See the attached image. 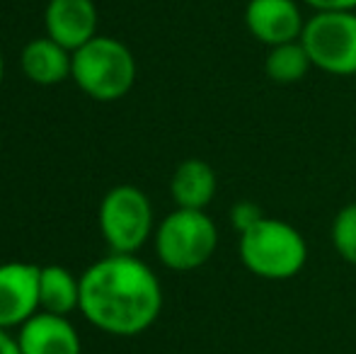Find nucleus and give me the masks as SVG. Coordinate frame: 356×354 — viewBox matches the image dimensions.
<instances>
[{"instance_id":"nucleus-1","label":"nucleus","mask_w":356,"mask_h":354,"mask_svg":"<svg viewBox=\"0 0 356 354\" xmlns=\"http://www.w3.org/2000/svg\"><path fill=\"white\" fill-rule=\"evenodd\" d=\"M160 311V279L136 255L114 252L80 274V313L97 330L136 337L158 321Z\"/></svg>"},{"instance_id":"nucleus-2","label":"nucleus","mask_w":356,"mask_h":354,"mask_svg":"<svg viewBox=\"0 0 356 354\" xmlns=\"http://www.w3.org/2000/svg\"><path fill=\"white\" fill-rule=\"evenodd\" d=\"M238 252L243 267L267 282H289L308 262L303 233L274 216H264L250 231L240 233Z\"/></svg>"},{"instance_id":"nucleus-3","label":"nucleus","mask_w":356,"mask_h":354,"mask_svg":"<svg viewBox=\"0 0 356 354\" xmlns=\"http://www.w3.org/2000/svg\"><path fill=\"white\" fill-rule=\"evenodd\" d=\"M75 86L97 102L122 99L136 83V58L124 42L95 37L73 51Z\"/></svg>"},{"instance_id":"nucleus-4","label":"nucleus","mask_w":356,"mask_h":354,"mask_svg":"<svg viewBox=\"0 0 356 354\" xmlns=\"http://www.w3.org/2000/svg\"><path fill=\"white\" fill-rule=\"evenodd\" d=\"M218 248V228L207 211L175 209L155 231V255L168 269L192 272L204 267Z\"/></svg>"},{"instance_id":"nucleus-5","label":"nucleus","mask_w":356,"mask_h":354,"mask_svg":"<svg viewBox=\"0 0 356 354\" xmlns=\"http://www.w3.org/2000/svg\"><path fill=\"white\" fill-rule=\"evenodd\" d=\"M99 231L112 252L134 255L153 236V204L143 189L119 184L99 204Z\"/></svg>"},{"instance_id":"nucleus-6","label":"nucleus","mask_w":356,"mask_h":354,"mask_svg":"<svg viewBox=\"0 0 356 354\" xmlns=\"http://www.w3.org/2000/svg\"><path fill=\"white\" fill-rule=\"evenodd\" d=\"M300 44L313 68L330 76H356V10L352 13H315L305 19Z\"/></svg>"},{"instance_id":"nucleus-7","label":"nucleus","mask_w":356,"mask_h":354,"mask_svg":"<svg viewBox=\"0 0 356 354\" xmlns=\"http://www.w3.org/2000/svg\"><path fill=\"white\" fill-rule=\"evenodd\" d=\"M39 269L29 262L0 265V328H19L39 313Z\"/></svg>"},{"instance_id":"nucleus-8","label":"nucleus","mask_w":356,"mask_h":354,"mask_svg":"<svg viewBox=\"0 0 356 354\" xmlns=\"http://www.w3.org/2000/svg\"><path fill=\"white\" fill-rule=\"evenodd\" d=\"M245 27L264 47L298 42L305 19L296 0H248L245 5Z\"/></svg>"},{"instance_id":"nucleus-9","label":"nucleus","mask_w":356,"mask_h":354,"mask_svg":"<svg viewBox=\"0 0 356 354\" xmlns=\"http://www.w3.org/2000/svg\"><path fill=\"white\" fill-rule=\"evenodd\" d=\"M44 27L49 39L73 54L97 37V8L92 0H49Z\"/></svg>"},{"instance_id":"nucleus-10","label":"nucleus","mask_w":356,"mask_h":354,"mask_svg":"<svg viewBox=\"0 0 356 354\" xmlns=\"http://www.w3.org/2000/svg\"><path fill=\"white\" fill-rule=\"evenodd\" d=\"M17 345L22 354H83L80 335L66 316L39 311L19 325Z\"/></svg>"},{"instance_id":"nucleus-11","label":"nucleus","mask_w":356,"mask_h":354,"mask_svg":"<svg viewBox=\"0 0 356 354\" xmlns=\"http://www.w3.org/2000/svg\"><path fill=\"white\" fill-rule=\"evenodd\" d=\"M216 189H218V175L202 158L182 161L170 177V194L177 209L207 211L216 197Z\"/></svg>"},{"instance_id":"nucleus-12","label":"nucleus","mask_w":356,"mask_h":354,"mask_svg":"<svg viewBox=\"0 0 356 354\" xmlns=\"http://www.w3.org/2000/svg\"><path fill=\"white\" fill-rule=\"evenodd\" d=\"M19 66L27 81L37 86H58L73 71V54L49 37H39L24 44L19 54Z\"/></svg>"},{"instance_id":"nucleus-13","label":"nucleus","mask_w":356,"mask_h":354,"mask_svg":"<svg viewBox=\"0 0 356 354\" xmlns=\"http://www.w3.org/2000/svg\"><path fill=\"white\" fill-rule=\"evenodd\" d=\"M39 311L54 316H71L80 311V277L61 265H47L39 269Z\"/></svg>"},{"instance_id":"nucleus-14","label":"nucleus","mask_w":356,"mask_h":354,"mask_svg":"<svg viewBox=\"0 0 356 354\" xmlns=\"http://www.w3.org/2000/svg\"><path fill=\"white\" fill-rule=\"evenodd\" d=\"M313 68V61H310L305 47L298 42H289V44H279V47H272L264 58V73L272 83L277 86H293V83H300Z\"/></svg>"},{"instance_id":"nucleus-15","label":"nucleus","mask_w":356,"mask_h":354,"mask_svg":"<svg viewBox=\"0 0 356 354\" xmlns=\"http://www.w3.org/2000/svg\"><path fill=\"white\" fill-rule=\"evenodd\" d=\"M330 238H332L337 255L356 267V202L347 204L337 211L332 228H330Z\"/></svg>"},{"instance_id":"nucleus-16","label":"nucleus","mask_w":356,"mask_h":354,"mask_svg":"<svg viewBox=\"0 0 356 354\" xmlns=\"http://www.w3.org/2000/svg\"><path fill=\"white\" fill-rule=\"evenodd\" d=\"M262 218H264V211L254 202H250V199L235 202L233 207H230V226L238 231V236L245 231H250V228H252L257 221H262Z\"/></svg>"},{"instance_id":"nucleus-17","label":"nucleus","mask_w":356,"mask_h":354,"mask_svg":"<svg viewBox=\"0 0 356 354\" xmlns=\"http://www.w3.org/2000/svg\"><path fill=\"white\" fill-rule=\"evenodd\" d=\"M315 13H352L356 10V0H300Z\"/></svg>"},{"instance_id":"nucleus-18","label":"nucleus","mask_w":356,"mask_h":354,"mask_svg":"<svg viewBox=\"0 0 356 354\" xmlns=\"http://www.w3.org/2000/svg\"><path fill=\"white\" fill-rule=\"evenodd\" d=\"M0 354H22L19 352V345H17V337L10 335L8 330L0 328Z\"/></svg>"},{"instance_id":"nucleus-19","label":"nucleus","mask_w":356,"mask_h":354,"mask_svg":"<svg viewBox=\"0 0 356 354\" xmlns=\"http://www.w3.org/2000/svg\"><path fill=\"white\" fill-rule=\"evenodd\" d=\"M3 76H5V61H3V49H0V86H3Z\"/></svg>"}]
</instances>
